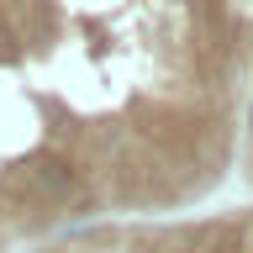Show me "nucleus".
Masks as SVG:
<instances>
[{"instance_id": "1", "label": "nucleus", "mask_w": 253, "mask_h": 253, "mask_svg": "<svg viewBox=\"0 0 253 253\" xmlns=\"http://www.w3.org/2000/svg\"><path fill=\"white\" fill-rule=\"evenodd\" d=\"M248 132H253V106H248Z\"/></svg>"}]
</instances>
